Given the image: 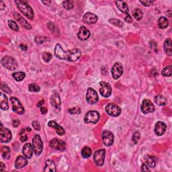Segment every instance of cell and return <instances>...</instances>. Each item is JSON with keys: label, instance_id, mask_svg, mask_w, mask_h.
I'll return each mask as SVG.
<instances>
[{"label": "cell", "instance_id": "9", "mask_svg": "<svg viewBox=\"0 0 172 172\" xmlns=\"http://www.w3.org/2000/svg\"><path fill=\"white\" fill-rule=\"evenodd\" d=\"M100 93L103 97L108 98L112 94V87L108 83L101 82L100 83Z\"/></svg>", "mask_w": 172, "mask_h": 172}, {"label": "cell", "instance_id": "13", "mask_svg": "<svg viewBox=\"0 0 172 172\" xmlns=\"http://www.w3.org/2000/svg\"><path fill=\"white\" fill-rule=\"evenodd\" d=\"M86 100L90 104H94L98 101V95L95 90L93 88H89L86 94Z\"/></svg>", "mask_w": 172, "mask_h": 172}, {"label": "cell", "instance_id": "48", "mask_svg": "<svg viewBox=\"0 0 172 172\" xmlns=\"http://www.w3.org/2000/svg\"><path fill=\"white\" fill-rule=\"evenodd\" d=\"M141 171H149L150 169L148 168L147 165L145 163H143L141 166Z\"/></svg>", "mask_w": 172, "mask_h": 172}, {"label": "cell", "instance_id": "34", "mask_svg": "<svg viewBox=\"0 0 172 172\" xmlns=\"http://www.w3.org/2000/svg\"><path fill=\"white\" fill-rule=\"evenodd\" d=\"M171 70H172V66L169 65L165 67L161 71L162 75L164 77H170L171 75Z\"/></svg>", "mask_w": 172, "mask_h": 172}, {"label": "cell", "instance_id": "16", "mask_svg": "<svg viewBox=\"0 0 172 172\" xmlns=\"http://www.w3.org/2000/svg\"><path fill=\"white\" fill-rule=\"evenodd\" d=\"M167 130V125L164 123L163 122L159 121L157 122L155 126V132L157 135L158 136H161L163 135L165 132Z\"/></svg>", "mask_w": 172, "mask_h": 172}, {"label": "cell", "instance_id": "25", "mask_svg": "<svg viewBox=\"0 0 172 172\" xmlns=\"http://www.w3.org/2000/svg\"><path fill=\"white\" fill-rule=\"evenodd\" d=\"M163 48L165 53L168 56H171L172 54V47H171V40L170 38H167L164 42Z\"/></svg>", "mask_w": 172, "mask_h": 172}, {"label": "cell", "instance_id": "50", "mask_svg": "<svg viewBox=\"0 0 172 172\" xmlns=\"http://www.w3.org/2000/svg\"><path fill=\"white\" fill-rule=\"evenodd\" d=\"M40 111L42 112V114H45L46 112H47V109H46V108L45 107H41L40 108Z\"/></svg>", "mask_w": 172, "mask_h": 172}, {"label": "cell", "instance_id": "6", "mask_svg": "<svg viewBox=\"0 0 172 172\" xmlns=\"http://www.w3.org/2000/svg\"><path fill=\"white\" fill-rule=\"evenodd\" d=\"M12 138V132L7 128H4L1 124V130H0V141L4 143H7L11 141Z\"/></svg>", "mask_w": 172, "mask_h": 172}, {"label": "cell", "instance_id": "31", "mask_svg": "<svg viewBox=\"0 0 172 172\" xmlns=\"http://www.w3.org/2000/svg\"><path fill=\"white\" fill-rule=\"evenodd\" d=\"M92 151L89 147H84L82 150V155L83 158H89L92 155Z\"/></svg>", "mask_w": 172, "mask_h": 172}, {"label": "cell", "instance_id": "35", "mask_svg": "<svg viewBox=\"0 0 172 172\" xmlns=\"http://www.w3.org/2000/svg\"><path fill=\"white\" fill-rule=\"evenodd\" d=\"M132 15L137 20H141L142 18V12L140 9H135L132 12Z\"/></svg>", "mask_w": 172, "mask_h": 172}, {"label": "cell", "instance_id": "44", "mask_svg": "<svg viewBox=\"0 0 172 172\" xmlns=\"http://www.w3.org/2000/svg\"><path fill=\"white\" fill-rule=\"evenodd\" d=\"M47 40L46 37H41V36H37L35 38V42L37 44H42L44 42Z\"/></svg>", "mask_w": 172, "mask_h": 172}, {"label": "cell", "instance_id": "21", "mask_svg": "<svg viewBox=\"0 0 172 172\" xmlns=\"http://www.w3.org/2000/svg\"><path fill=\"white\" fill-rule=\"evenodd\" d=\"M28 164V161L26 157L20 155L17 157L15 161V167L17 169H21Z\"/></svg>", "mask_w": 172, "mask_h": 172}, {"label": "cell", "instance_id": "55", "mask_svg": "<svg viewBox=\"0 0 172 172\" xmlns=\"http://www.w3.org/2000/svg\"><path fill=\"white\" fill-rule=\"evenodd\" d=\"M20 47L22 48V49H23V50H26V48H27L26 46H24V45H20Z\"/></svg>", "mask_w": 172, "mask_h": 172}, {"label": "cell", "instance_id": "49", "mask_svg": "<svg viewBox=\"0 0 172 172\" xmlns=\"http://www.w3.org/2000/svg\"><path fill=\"white\" fill-rule=\"evenodd\" d=\"M12 124H13V126L14 127H17V126H19L20 122H19L18 120H14L13 121V122H12Z\"/></svg>", "mask_w": 172, "mask_h": 172}, {"label": "cell", "instance_id": "42", "mask_svg": "<svg viewBox=\"0 0 172 172\" xmlns=\"http://www.w3.org/2000/svg\"><path fill=\"white\" fill-rule=\"evenodd\" d=\"M140 137H141V135H140V133L139 132H135L133 134L132 137V140L134 144H137V142H138L139 140L140 139Z\"/></svg>", "mask_w": 172, "mask_h": 172}, {"label": "cell", "instance_id": "1", "mask_svg": "<svg viewBox=\"0 0 172 172\" xmlns=\"http://www.w3.org/2000/svg\"><path fill=\"white\" fill-rule=\"evenodd\" d=\"M55 55L59 59L73 62L77 61L80 58L82 51L79 48H73L65 52L60 44H56L55 48Z\"/></svg>", "mask_w": 172, "mask_h": 172}, {"label": "cell", "instance_id": "18", "mask_svg": "<svg viewBox=\"0 0 172 172\" xmlns=\"http://www.w3.org/2000/svg\"><path fill=\"white\" fill-rule=\"evenodd\" d=\"M83 20L84 22L89 24H95L98 21V16L94 14L87 12L83 16Z\"/></svg>", "mask_w": 172, "mask_h": 172}, {"label": "cell", "instance_id": "14", "mask_svg": "<svg viewBox=\"0 0 172 172\" xmlns=\"http://www.w3.org/2000/svg\"><path fill=\"white\" fill-rule=\"evenodd\" d=\"M102 141L105 145L106 146H111L112 145L113 142H114V134L112 132L110 131H104L102 132Z\"/></svg>", "mask_w": 172, "mask_h": 172}, {"label": "cell", "instance_id": "41", "mask_svg": "<svg viewBox=\"0 0 172 172\" xmlns=\"http://www.w3.org/2000/svg\"><path fill=\"white\" fill-rule=\"evenodd\" d=\"M69 112L71 114H79L81 112H82V110H81L79 107H73L72 108L69 110Z\"/></svg>", "mask_w": 172, "mask_h": 172}, {"label": "cell", "instance_id": "12", "mask_svg": "<svg viewBox=\"0 0 172 172\" xmlns=\"http://www.w3.org/2000/svg\"><path fill=\"white\" fill-rule=\"evenodd\" d=\"M10 101L14 111L18 114H23L24 113V108L19 100L15 97H11Z\"/></svg>", "mask_w": 172, "mask_h": 172}, {"label": "cell", "instance_id": "22", "mask_svg": "<svg viewBox=\"0 0 172 172\" xmlns=\"http://www.w3.org/2000/svg\"><path fill=\"white\" fill-rule=\"evenodd\" d=\"M14 18H16V20L19 22V23L21 25L24 27V28H25L26 29H31L32 28V26H31L30 24L27 22L26 20L24 19L23 17H22L19 14L14 12Z\"/></svg>", "mask_w": 172, "mask_h": 172}, {"label": "cell", "instance_id": "47", "mask_svg": "<svg viewBox=\"0 0 172 172\" xmlns=\"http://www.w3.org/2000/svg\"><path fill=\"white\" fill-rule=\"evenodd\" d=\"M124 20L125 22H126L127 23H131L132 22V17L130 16V14H126V16L124 17Z\"/></svg>", "mask_w": 172, "mask_h": 172}, {"label": "cell", "instance_id": "53", "mask_svg": "<svg viewBox=\"0 0 172 172\" xmlns=\"http://www.w3.org/2000/svg\"><path fill=\"white\" fill-rule=\"evenodd\" d=\"M44 104H45V101H44L43 100H40V101L38 103V104H37V106H38V107H40V108H41V107H42V105Z\"/></svg>", "mask_w": 172, "mask_h": 172}, {"label": "cell", "instance_id": "28", "mask_svg": "<svg viewBox=\"0 0 172 172\" xmlns=\"http://www.w3.org/2000/svg\"><path fill=\"white\" fill-rule=\"evenodd\" d=\"M44 171H52V172L56 171L55 164L54 163V162L52 160H47L46 161L45 168V169H44Z\"/></svg>", "mask_w": 172, "mask_h": 172}, {"label": "cell", "instance_id": "52", "mask_svg": "<svg viewBox=\"0 0 172 172\" xmlns=\"http://www.w3.org/2000/svg\"><path fill=\"white\" fill-rule=\"evenodd\" d=\"M26 140H28V137L25 135V136H22L20 138V141L22 142H25Z\"/></svg>", "mask_w": 172, "mask_h": 172}, {"label": "cell", "instance_id": "45", "mask_svg": "<svg viewBox=\"0 0 172 172\" xmlns=\"http://www.w3.org/2000/svg\"><path fill=\"white\" fill-rule=\"evenodd\" d=\"M140 2L144 6H150L153 4V1H149V0H144V1H140Z\"/></svg>", "mask_w": 172, "mask_h": 172}, {"label": "cell", "instance_id": "46", "mask_svg": "<svg viewBox=\"0 0 172 172\" xmlns=\"http://www.w3.org/2000/svg\"><path fill=\"white\" fill-rule=\"evenodd\" d=\"M33 126L34 128V129H35L36 131H40V126L37 121L33 122Z\"/></svg>", "mask_w": 172, "mask_h": 172}, {"label": "cell", "instance_id": "27", "mask_svg": "<svg viewBox=\"0 0 172 172\" xmlns=\"http://www.w3.org/2000/svg\"><path fill=\"white\" fill-rule=\"evenodd\" d=\"M145 162L148 167L149 168H154L156 165V159L155 157L153 155H147L145 157Z\"/></svg>", "mask_w": 172, "mask_h": 172}, {"label": "cell", "instance_id": "29", "mask_svg": "<svg viewBox=\"0 0 172 172\" xmlns=\"http://www.w3.org/2000/svg\"><path fill=\"white\" fill-rule=\"evenodd\" d=\"M155 102H156V104L157 105L164 106L166 104L167 100H166V98L163 96V95H162L161 94H158L155 97Z\"/></svg>", "mask_w": 172, "mask_h": 172}, {"label": "cell", "instance_id": "40", "mask_svg": "<svg viewBox=\"0 0 172 172\" xmlns=\"http://www.w3.org/2000/svg\"><path fill=\"white\" fill-rule=\"evenodd\" d=\"M109 22L111 24H114V25L116 26H119V27H122L123 26V23H122V22L121 20H118V19H110Z\"/></svg>", "mask_w": 172, "mask_h": 172}, {"label": "cell", "instance_id": "39", "mask_svg": "<svg viewBox=\"0 0 172 172\" xmlns=\"http://www.w3.org/2000/svg\"><path fill=\"white\" fill-rule=\"evenodd\" d=\"M51 59H52V55L50 53L45 52L43 53V59L46 63H48L51 60Z\"/></svg>", "mask_w": 172, "mask_h": 172}, {"label": "cell", "instance_id": "3", "mask_svg": "<svg viewBox=\"0 0 172 172\" xmlns=\"http://www.w3.org/2000/svg\"><path fill=\"white\" fill-rule=\"evenodd\" d=\"M2 66L9 70H15L18 67V63L15 59L10 56H5L1 60Z\"/></svg>", "mask_w": 172, "mask_h": 172}, {"label": "cell", "instance_id": "36", "mask_svg": "<svg viewBox=\"0 0 172 172\" xmlns=\"http://www.w3.org/2000/svg\"><path fill=\"white\" fill-rule=\"evenodd\" d=\"M8 26H9V28L14 31L18 32L19 30V27L18 25L17 24L14 20H8Z\"/></svg>", "mask_w": 172, "mask_h": 172}, {"label": "cell", "instance_id": "33", "mask_svg": "<svg viewBox=\"0 0 172 172\" xmlns=\"http://www.w3.org/2000/svg\"><path fill=\"white\" fill-rule=\"evenodd\" d=\"M12 76H13V77L15 79L17 82H21V81H22L25 78L26 75L24 72L20 71V72L14 73L13 74H12Z\"/></svg>", "mask_w": 172, "mask_h": 172}, {"label": "cell", "instance_id": "2", "mask_svg": "<svg viewBox=\"0 0 172 172\" xmlns=\"http://www.w3.org/2000/svg\"><path fill=\"white\" fill-rule=\"evenodd\" d=\"M15 4L24 16L30 20L34 19V14L33 9L26 1L23 0H16L15 1Z\"/></svg>", "mask_w": 172, "mask_h": 172}, {"label": "cell", "instance_id": "11", "mask_svg": "<svg viewBox=\"0 0 172 172\" xmlns=\"http://www.w3.org/2000/svg\"><path fill=\"white\" fill-rule=\"evenodd\" d=\"M123 67L122 65L119 62H116L114 63L112 68V77L114 79H118L120 77V76L123 73Z\"/></svg>", "mask_w": 172, "mask_h": 172}, {"label": "cell", "instance_id": "51", "mask_svg": "<svg viewBox=\"0 0 172 172\" xmlns=\"http://www.w3.org/2000/svg\"><path fill=\"white\" fill-rule=\"evenodd\" d=\"M5 8H6V6L4 5V2L3 1L0 2V9H1V10H4Z\"/></svg>", "mask_w": 172, "mask_h": 172}, {"label": "cell", "instance_id": "54", "mask_svg": "<svg viewBox=\"0 0 172 172\" xmlns=\"http://www.w3.org/2000/svg\"><path fill=\"white\" fill-rule=\"evenodd\" d=\"M1 168H0V171H4V168H6V165H5L2 163V162H1Z\"/></svg>", "mask_w": 172, "mask_h": 172}, {"label": "cell", "instance_id": "30", "mask_svg": "<svg viewBox=\"0 0 172 172\" xmlns=\"http://www.w3.org/2000/svg\"><path fill=\"white\" fill-rule=\"evenodd\" d=\"M158 25H159V28H161V29L166 28L169 25L168 20L164 16L161 17V18H159V20H158Z\"/></svg>", "mask_w": 172, "mask_h": 172}, {"label": "cell", "instance_id": "43", "mask_svg": "<svg viewBox=\"0 0 172 172\" xmlns=\"http://www.w3.org/2000/svg\"><path fill=\"white\" fill-rule=\"evenodd\" d=\"M1 91H3V92H5L8 93V94H10V92H11V90L9 88L8 86L7 85L3 84V83H1Z\"/></svg>", "mask_w": 172, "mask_h": 172}, {"label": "cell", "instance_id": "26", "mask_svg": "<svg viewBox=\"0 0 172 172\" xmlns=\"http://www.w3.org/2000/svg\"><path fill=\"white\" fill-rule=\"evenodd\" d=\"M0 104H1V108L3 110H7L9 108L8 98L4 93H1L0 95Z\"/></svg>", "mask_w": 172, "mask_h": 172}, {"label": "cell", "instance_id": "38", "mask_svg": "<svg viewBox=\"0 0 172 172\" xmlns=\"http://www.w3.org/2000/svg\"><path fill=\"white\" fill-rule=\"evenodd\" d=\"M63 6L64 8L69 10V9H71L73 8V2L72 1H69V0L65 1L63 2Z\"/></svg>", "mask_w": 172, "mask_h": 172}, {"label": "cell", "instance_id": "7", "mask_svg": "<svg viewBox=\"0 0 172 172\" xmlns=\"http://www.w3.org/2000/svg\"><path fill=\"white\" fill-rule=\"evenodd\" d=\"M106 111L111 116H119L121 113V109L116 104L110 103L106 106Z\"/></svg>", "mask_w": 172, "mask_h": 172}, {"label": "cell", "instance_id": "10", "mask_svg": "<svg viewBox=\"0 0 172 172\" xmlns=\"http://www.w3.org/2000/svg\"><path fill=\"white\" fill-rule=\"evenodd\" d=\"M141 109L143 114H149V113L153 112L155 110L154 104L148 99H145L142 101Z\"/></svg>", "mask_w": 172, "mask_h": 172}, {"label": "cell", "instance_id": "37", "mask_svg": "<svg viewBox=\"0 0 172 172\" xmlns=\"http://www.w3.org/2000/svg\"><path fill=\"white\" fill-rule=\"evenodd\" d=\"M28 90L30 92H40V88L38 85L35 84V83H30L28 85Z\"/></svg>", "mask_w": 172, "mask_h": 172}, {"label": "cell", "instance_id": "20", "mask_svg": "<svg viewBox=\"0 0 172 172\" xmlns=\"http://www.w3.org/2000/svg\"><path fill=\"white\" fill-rule=\"evenodd\" d=\"M51 104L53 106L54 108H55L56 109H60L61 105V101L59 95L58 94H53L51 97Z\"/></svg>", "mask_w": 172, "mask_h": 172}, {"label": "cell", "instance_id": "17", "mask_svg": "<svg viewBox=\"0 0 172 172\" xmlns=\"http://www.w3.org/2000/svg\"><path fill=\"white\" fill-rule=\"evenodd\" d=\"M33 146L30 143H29V142L24 145L23 147L22 153L24 156L26 157L27 159H30L33 157Z\"/></svg>", "mask_w": 172, "mask_h": 172}, {"label": "cell", "instance_id": "8", "mask_svg": "<svg viewBox=\"0 0 172 172\" xmlns=\"http://www.w3.org/2000/svg\"><path fill=\"white\" fill-rule=\"evenodd\" d=\"M106 151L104 149H99L95 152L94 160L98 166H102L104 163Z\"/></svg>", "mask_w": 172, "mask_h": 172}, {"label": "cell", "instance_id": "32", "mask_svg": "<svg viewBox=\"0 0 172 172\" xmlns=\"http://www.w3.org/2000/svg\"><path fill=\"white\" fill-rule=\"evenodd\" d=\"M1 156L4 159H9L10 157V149L8 147H3L1 149Z\"/></svg>", "mask_w": 172, "mask_h": 172}, {"label": "cell", "instance_id": "24", "mask_svg": "<svg viewBox=\"0 0 172 172\" xmlns=\"http://www.w3.org/2000/svg\"><path fill=\"white\" fill-rule=\"evenodd\" d=\"M116 4L117 8H119L120 11H121L122 13L126 14H129V6H128L126 2L122 1H116Z\"/></svg>", "mask_w": 172, "mask_h": 172}, {"label": "cell", "instance_id": "19", "mask_svg": "<svg viewBox=\"0 0 172 172\" xmlns=\"http://www.w3.org/2000/svg\"><path fill=\"white\" fill-rule=\"evenodd\" d=\"M77 36L80 40H85L90 36V33L85 26H81L77 33Z\"/></svg>", "mask_w": 172, "mask_h": 172}, {"label": "cell", "instance_id": "15", "mask_svg": "<svg viewBox=\"0 0 172 172\" xmlns=\"http://www.w3.org/2000/svg\"><path fill=\"white\" fill-rule=\"evenodd\" d=\"M50 147L58 151H65L66 149V143L63 141H60L57 139H54L50 142Z\"/></svg>", "mask_w": 172, "mask_h": 172}, {"label": "cell", "instance_id": "5", "mask_svg": "<svg viewBox=\"0 0 172 172\" xmlns=\"http://www.w3.org/2000/svg\"><path fill=\"white\" fill-rule=\"evenodd\" d=\"M100 119L99 112L95 110H91L85 114L84 117V122L86 123L96 124Z\"/></svg>", "mask_w": 172, "mask_h": 172}, {"label": "cell", "instance_id": "56", "mask_svg": "<svg viewBox=\"0 0 172 172\" xmlns=\"http://www.w3.org/2000/svg\"><path fill=\"white\" fill-rule=\"evenodd\" d=\"M27 130H28V131H31V130H30V128H28V129H27Z\"/></svg>", "mask_w": 172, "mask_h": 172}, {"label": "cell", "instance_id": "4", "mask_svg": "<svg viewBox=\"0 0 172 172\" xmlns=\"http://www.w3.org/2000/svg\"><path fill=\"white\" fill-rule=\"evenodd\" d=\"M33 146L34 153L36 156L40 155L43 152V142L42 141L41 138L39 134H35L33 139Z\"/></svg>", "mask_w": 172, "mask_h": 172}, {"label": "cell", "instance_id": "23", "mask_svg": "<svg viewBox=\"0 0 172 172\" xmlns=\"http://www.w3.org/2000/svg\"><path fill=\"white\" fill-rule=\"evenodd\" d=\"M48 125L49 126L54 128V129L56 130V133H57L59 135H60V136H63V135L65 134V130L63 129V128L62 126H61L59 124H58L57 123H56V122L53 121V120H51L50 122H48Z\"/></svg>", "mask_w": 172, "mask_h": 172}]
</instances>
